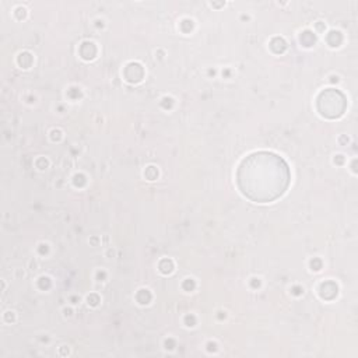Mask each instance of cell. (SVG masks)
Returning <instances> with one entry per match:
<instances>
[{
  "mask_svg": "<svg viewBox=\"0 0 358 358\" xmlns=\"http://www.w3.org/2000/svg\"><path fill=\"white\" fill-rule=\"evenodd\" d=\"M242 192L256 201L278 197L288 185V169L281 158L268 152L250 155L239 169Z\"/></svg>",
  "mask_w": 358,
  "mask_h": 358,
  "instance_id": "cell-1",
  "label": "cell"
}]
</instances>
